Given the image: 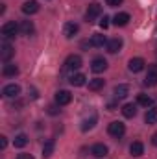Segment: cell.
Segmentation results:
<instances>
[{
    "label": "cell",
    "mask_w": 157,
    "mask_h": 159,
    "mask_svg": "<svg viewBox=\"0 0 157 159\" xmlns=\"http://www.w3.org/2000/svg\"><path fill=\"white\" fill-rule=\"evenodd\" d=\"M20 32V26L17 24V22H6L4 26H2V30H0V34H2V39H11V37H15L17 34Z\"/></svg>",
    "instance_id": "cell-1"
},
{
    "label": "cell",
    "mask_w": 157,
    "mask_h": 159,
    "mask_svg": "<svg viewBox=\"0 0 157 159\" xmlns=\"http://www.w3.org/2000/svg\"><path fill=\"white\" fill-rule=\"evenodd\" d=\"M107 133H109L111 137H115V139H120V137L126 133V126H124L122 122L115 120V122H111V124L107 126Z\"/></svg>",
    "instance_id": "cell-2"
},
{
    "label": "cell",
    "mask_w": 157,
    "mask_h": 159,
    "mask_svg": "<svg viewBox=\"0 0 157 159\" xmlns=\"http://www.w3.org/2000/svg\"><path fill=\"white\" fill-rule=\"evenodd\" d=\"M13 54H15L13 46L7 43V39H4L2 41V44H0V59H2L4 63H7V61L13 57Z\"/></svg>",
    "instance_id": "cell-3"
},
{
    "label": "cell",
    "mask_w": 157,
    "mask_h": 159,
    "mask_svg": "<svg viewBox=\"0 0 157 159\" xmlns=\"http://www.w3.org/2000/svg\"><path fill=\"white\" fill-rule=\"evenodd\" d=\"M100 13H102V6H100L98 2H92V4L87 7V13H85L87 22H94V19L100 17Z\"/></svg>",
    "instance_id": "cell-4"
},
{
    "label": "cell",
    "mask_w": 157,
    "mask_h": 159,
    "mask_svg": "<svg viewBox=\"0 0 157 159\" xmlns=\"http://www.w3.org/2000/svg\"><path fill=\"white\" fill-rule=\"evenodd\" d=\"M70 102H72V94H70L69 91L61 89V91L56 93V104H57V106H69Z\"/></svg>",
    "instance_id": "cell-5"
},
{
    "label": "cell",
    "mask_w": 157,
    "mask_h": 159,
    "mask_svg": "<svg viewBox=\"0 0 157 159\" xmlns=\"http://www.w3.org/2000/svg\"><path fill=\"white\" fill-rule=\"evenodd\" d=\"M79 67H81V57L76 54H72L65 59V70H78Z\"/></svg>",
    "instance_id": "cell-6"
},
{
    "label": "cell",
    "mask_w": 157,
    "mask_h": 159,
    "mask_svg": "<svg viewBox=\"0 0 157 159\" xmlns=\"http://www.w3.org/2000/svg\"><path fill=\"white\" fill-rule=\"evenodd\" d=\"M2 94H4L6 98H17V96L20 94V87H19L17 83H9V85H6V87L2 89Z\"/></svg>",
    "instance_id": "cell-7"
},
{
    "label": "cell",
    "mask_w": 157,
    "mask_h": 159,
    "mask_svg": "<svg viewBox=\"0 0 157 159\" xmlns=\"http://www.w3.org/2000/svg\"><path fill=\"white\" fill-rule=\"evenodd\" d=\"M144 59L142 57H131L129 59V63H128V69L131 70V72H141V70H144Z\"/></svg>",
    "instance_id": "cell-8"
},
{
    "label": "cell",
    "mask_w": 157,
    "mask_h": 159,
    "mask_svg": "<svg viewBox=\"0 0 157 159\" xmlns=\"http://www.w3.org/2000/svg\"><path fill=\"white\" fill-rule=\"evenodd\" d=\"M37 11H39L37 0H28V2L22 4V13H24V15H35Z\"/></svg>",
    "instance_id": "cell-9"
},
{
    "label": "cell",
    "mask_w": 157,
    "mask_h": 159,
    "mask_svg": "<svg viewBox=\"0 0 157 159\" xmlns=\"http://www.w3.org/2000/svg\"><path fill=\"white\" fill-rule=\"evenodd\" d=\"M105 69H107V61H105L104 57H94V59H92V63H91V70H92V72L98 74V72H104Z\"/></svg>",
    "instance_id": "cell-10"
},
{
    "label": "cell",
    "mask_w": 157,
    "mask_h": 159,
    "mask_svg": "<svg viewBox=\"0 0 157 159\" xmlns=\"http://www.w3.org/2000/svg\"><path fill=\"white\" fill-rule=\"evenodd\" d=\"M122 44H124L122 39H120V37H115V39L107 41V44H105V46H107V52H109V54H117V52H120Z\"/></svg>",
    "instance_id": "cell-11"
},
{
    "label": "cell",
    "mask_w": 157,
    "mask_h": 159,
    "mask_svg": "<svg viewBox=\"0 0 157 159\" xmlns=\"http://www.w3.org/2000/svg\"><path fill=\"white\" fill-rule=\"evenodd\" d=\"M129 154H131L133 157H141V156L144 154V144H142L141 141L131 143V146H129Z\"/></svg>",
    "instance_id": "cell-12"
},
{
    "label": "cell",
    "mask_w": 157,
    "mask_h": 159,
    "mask_svg": "<svg viewBox=\"0 0 157 159\" xmlns=\"http://www.w3.org/2000/svg\"><path fill=\"white\" fill-rule=\"evenodd\" d=\"M91 154H92L94 157H105V156H107V146L102 144V143H96V144L91 148Z\"/></svg>",
    "instance_id": "cell-13"
},
{
    "label": "cell",
    "mask_w": 157,
    "mask_h": 159,
    "mask_svg": "<svg viewBox=\"0 0 157 159\" xmlns=\"http://www.w3.org/2000/svg\"><path fill=\"white\" fill-rule=\"evenodd\" d=\"M54 148H56V141H54V139H48V141L43 144V157L48 159L54 154Z\"/></svg>",
    "instance_id": "cell-14"
},
{
    "label": "cell",
    "mask_w": 157,
    "mask_h": 159,
    "mask_svg": "<svg viewBox=\"0 0 157 159\" xmlns=\"http://www.w3.org/2000/svg\"><path fill=\"white\" fill-rule=\"evenodd\" d=\"M19 26H20V34H22V35H32V34L35 32V26H34L32 20H22Z\"/></svg>",
    "instance_id": "cell-15"
},
{
    "label": "cell",
    "mask_w": 157,
    "mask_h": 159,
    "mask_svg": "<svg viewBox=\"0 0 157 159\" xmlns=\"http://www.w3.org/2000/svg\"><path fill=\"white\" fill-rule=\"evenodd\" d=\"M122 115H124L126 119H133V117L137 115V106H135V104H124V106H122Z\"/></svg>",
    "instance_id": "cell-16"
},
{
    "label": "cell",
    "mask_w": 157,
    "mask_h": 159,
    "mask_svg": "<svg viewBox=\"0 0 157 159\" xmlns=\"http://www.w3.org/2000/svg\"><path fill=\"white\" fill-rule=\"evenodd\" d=\"M19 74V67L17 65H11V63H6L4 69H2V76L9 78V76H17Z\"/></svg>",
    "instance_id": "cell-17"
},
{
    "label": "cell",
    "mask_w": 157,
    "mask_h": 159,
    "mask_svg": "<svg viewBox=\"0 0 157 159\" xmlns=\"http://www.w3.org/2000/svg\"><path fill=\"white\" fill-rule=\"evenodd\" d=\"M129 22V13H117L113 17V24L115 26H126Z\"/></svg>",
    "instance_id": "cell-18"
},
{
    "label": "cell",
    "mask_w": 157,
    "mask_h": 159,
    "mask_svg": "<svg viewBox=\"0 0 157 159\" xmlns=\"http://www.w3.org/2000/svg\"><path fill=\"white\" fill-rule=\"evenodd\" d=\"M89 44H91V46L100 48V46L107 44V39H105V35H102V34H94V35L91 37V43H89Z\"/></svg>",
    "instance_id": "cell-19"
},
{
    "label": "cell",
    "mask_w": 157,
    "mask_h": 159,
    "mask_svg": "<svg viewBox=\"0 0 157 159\" xmlns=\"http://www.w3.org/2000/svg\"><path fill=\"white\" fill-rule=\"evenodd\" d=\"M96 120H98V117L92 113L89 119H85L83 122H81V131H89V129H92V128H94V124H96Z\"/></svg>",
    "instance_id": "cell-20"
},
{
    "label": "cell",
    "mask_w": 157,
    "mask_h": 159,
    "mask_svg": "<svg viewBox=\"0 0 157 159\" xmlns=\"http://www.w3.org/2000/svg\"><path fill=\"white\" fill-rule=\"evenodd\" d=\"M78 30H79L78 24H74V22H67L63 32H65V37H69V39H70V37H74V35L78 34Z\"/></svg>",
    "instance_id": "cell-21"
},
{
    "label": "cell",
    "mask_w": 157,
    "mask_h": 159,
    "mask_svg": "<svg viewBox=\"0 0 157 159\" xmlns=\"http://www.w3.org/2000/svg\"><path fill=\"white\" fill-rule=\"evenodd\" d=\"M137 104H139V106H144V107H152V106H154V98L141 93V94L137 96Z\"/></svg>",
    "instance_id": "cell-22"
},
{
    "label": "cell",
    "mask_w": 157,
    "mask_h": 159,
    "mask_svg": "<svg viewBox=\"0 0 157 159\" xmlns=\"http://www.w3.org/2000/svg\"><path fill=\"white\" fill-rule=\"evenodd\" d=\"M144 85H148V87H155L157 85V69H152L148 72V76L144 78Z\"/></svg>",
    "instance_id": "cell-23"
},
{
    "label": "cell",
    "mask_w": 157,
    "mask_h": 159,
    "mask_svg": "<svg viewBox=\"0 0 157 159\" xmlns=\"http://www.w3.org/2000/svg\"><path fill=\"white\" fill-rule=\"evenodd\" d=\"M85 81H87V78H85V74H81V72H76V74L70 76V83H72L74 87H81V85H85Z\"/></svg>",
    "instance_id": "cell-24"
},
{
    "label": "cell",
    "mask_w": 157,
    "mask_h": 159,
    "mask_svg": "<svg viewBox=\"0 0 157 159\" xmlns=\"http://www.w3.org/2000/svg\"><path fill=\"white\" fill-rule=\"evenodd\" d=\"M128 94H129V87H128L126 83H120V85L115 87V96H117V98H126Z\"/></svg>",
    "instance_id": "cell-25"
},
{
    "label": "cell",
    "mask_w": 157,
    "mask_h": 159,
    "mask_svg": "<svg viewBox=\"0 0 157 159\" xmlns=\"http://www.w3.org/2000/svg\"><path fill=\"white\" fill-rule=\"evenodd\" d=\"M13 144H15L17 148H24V146L28 144V135H26V133H19V135L15 137Z\"/></svg>",
    "instance_id": "cell-26"
},
{
    "label": "cell",
    "mask_w": 157,
    "mask_h": 159,
    "mask_svg": "<svg viewBox=\"0 0 157 159\" xmlns=\"http://www.w3.org/2000/svg\"><path fill=\"white\" fill-rule=\"evenodd\" d=\"M104 85H105V81L102 78H94V80L89 81V91H100Z\"/></svg>",
    "instance_id": "cell-27"
},
{
    "label": "cell",
    "mask_w": 157,
    "mask_h": 159,
    "mask_svg": "<svg viewBox=\"0 0 157 159\" xmlns=\"http://www.w3.org/2000/svg\"><path fill=\"white\" fill-rule=\"evenodd\" d=\"M144 120H146V124H155L157 122V109H148L146 115H144Z\"/></svg>",
    "instance_id": "cell-28"
},
{
    "label": "cell",
    "mask_w": 157,
    "mask_h": 159,
    "mask_svg": "<svg viewBox=\"0 0 157 159\" xmlns=\"http://www.w3.org/2000/svg\"><path fill=\"white\" fill-rule=\"evenodd\" d=\"M100 28H102V30H107V28H109V17L104 15V19H100Z\"/></svg>",
    "instance_id": "cell-29"
},
{
    "label": "cell",
    "mask_w": 157,
    "mask_h": 159,
    "mask_svg": "<svg viewBox=\"0 0 157 159\" xmlns=\"http://www.w3.org/2000/svg\"><path fill=\"white\" fill-rule=\"evenodd\" d=\"M124 0H105V4L109 6V7H117V6H120Z\"/></svg>",
    "instance_id": "cell-30"
},
{
    "label": "cell",
    "mask_w": 157,
    "mask_h": 159,
    "mask_svg": "<svg viewBox=\"0 0 157 159\" xmlns=\"http://www.w3.org/2000/svg\"><path fill=\"white\" fill-rule=\"evenodd\" d=\"M6 146H7V137H4V135H2V137H0V148L4 150Z\"/></svg>",
    "instance_id": "cell-31"
},
{
    "label": "cell",
    "mask_w": 157,
    "mask_h": 159,
    "mask_svg": "<svg viewBox=\"0 0 157 159\" xmlns=\"http://www.w3.org/2000/svg\"><path fill=\"white\" fill-rule=\"evenodd\" d=\"M48 113H50V115H57L59 111H57V107H56V106H48Z\"/></svg>",
    "instance_id": "cell-32"
},
{
    "label": "cell",
    "mask_w": 157,
    "mask_h": 159,
    "mask_svg": "<svg viewBox=\"0 0 157 159\" xmlns=\"http://www.w3.org/2000/svg\"><path fill=\"white\" fill-rule=\"evenodd\" d=\"M17 159H34V156H32V154H19Z\"/></svg>",
    "instance_id": "cell-33"
},
{
    "label": "cell",
    "mask_w": 157,
    "mask_h": 159,
    "mask_svg": "<svg viewBox=\"0 0 157 159\" xmlns=\"http://www.w3.org/2000/svg\"><path fill=\"white\" fill-rule=\"evenodd\" d=\"M152 144H154V146H157V131L152 135Z\"/></svg>",
    "instance_id": "cell-34"
}]
</instances>
